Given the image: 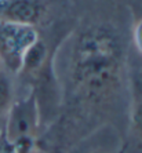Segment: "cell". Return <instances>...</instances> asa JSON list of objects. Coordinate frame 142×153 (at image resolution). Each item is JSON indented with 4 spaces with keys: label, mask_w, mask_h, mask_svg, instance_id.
Returning <instances> with one entry per match:
<instances>
[{
    "label": "cell",
    "mask_w": 142,
    "mask_h": 153,
    "mask_svg": "<svg viewBox=\"0 0 142 153\" xmlns=\"http://www.w3.org/2000/svg\"><path fill=\"white\" fill-rule=\"evenodd\" d=\"M36 126H37L36 95L30 94L25 100L15 102L10 108L3 131L10 141H15L24 137H33Z\"/></svg>",
    "instance_id": "3957f363"
},
{
    "label": "cell",
    "mask_w": 142,
    "mask_h": 153,
    "mask_svg": "<svg viewBox=\"0 0 142 153\" xmlns=\"http://www.w3.org/2000/svg\"><path fill=\"white\" fill-rule=\"evenodd\" d=\"M0 153H18L14 142L6 137L4 131H0Z\"/></svg>",
    "instance_id": "52a82bcc"
},
{
    "label": "cell",
    "mask_w": 142,
    "mask_h": 153,
    "mask_svg": "<svg viewBox=\"0 0 142 153\" xmlns=\"http://www.w3.org/2000/svg\"><path fill=\"white\" fill-rule=\"evenodd\" d=\"M132 124L135 130L142 134V101H139L135 105L134 111H132Z\"/></svg>",
    "instance_id": "ba28073f"
},
{
    "label": "cell",
    "mask_w": 142,
    "mask_h": 153,
    "mask_svg": "<svg viewBox=\"0 0 142 153\" xmlns=\"http://www.w3.org/2000/svg\"><path fill=\"white\" fill-rule=\"evenodd\" d=\"M35 42L37 33L32 26L0 22V61L10 72H21L24 55Z\"/></svg>",
    "instance_id": "7a4b0ae2"
},
{
    "label": "cell",
    "mask_w": 142,
    "mask_h": 153,
    "mask_svg": "<svg viewBox=\"0 0 142 153\" xmlns=\"http://www.w3.org/2000/svg\"><path fill=\"white\" fill-rule=\"evenodd\" d=\"M134 40H135V44H137L138 51L142 54V19L138 22V24H137V26H135Z\"/></svg>",
    "instance_id": "9c48e42d"
},
{
    "label": "cell",
    "mask_w": 142,
    "mask_h": 153,
    "mask_svg": "<svg viewBox=\"0 0 142 153\" xmlns=\"http://www.w3.org/2000/svg\"><path fill=\"white\" fill-rule=\"evenodd\" d=\"M46 54L47 50L44 44L39 40L35 42L24 55L21 72H33L36 69H39L42 66V64L44 62V59H46Z\"/></svg>",
    "instance_id": "5b68a950"
},
{
    "label": "cell",
    "mask_w": 142,
    "mask_h": 153,
    "mask_svg": "<svg viewBox=\"0 0 142 153\" xmlns=\"http://www.w3.org/2000/svg\"><path fill=\"white\" fill-rule=\"evenodd\" d=\"M11 83L4 73L0 72V114L10 105L11 101Z\"/></svg>",
    "instance_id": "8992f818"
},
{
    "label": "cell",
    "mask_w": 142,
    "mask_h": 153,
    "mask_svg": "<svg viewBox=\"0 0 142 153\" xmlns=\"http://www.w3.org/2000/svg\"><path fill=\"white\" fill-rule=\"evenodd\" d=\"M121 46L112 30L94 26L82 33L72 55V79L87 100L108 97L119 83Z\"/></svg>",
    "instance_id": "6da1fadb"
},
{
    "label": "cell",
    "mask_w": 142,
    "mask_h": 153,
    "mask_svg": "<svg viewBox=\"0 0 142 153\" xmlns=\"http://www.w3.org/2000/svg\"><path fill=\"white\" fill-rule=\"evenodd\" d=\"M42 15L43 7L37 0H0V22L32 26Z\"/></svg>",
    "instance_id": "277c9868"
}]
</instances>
